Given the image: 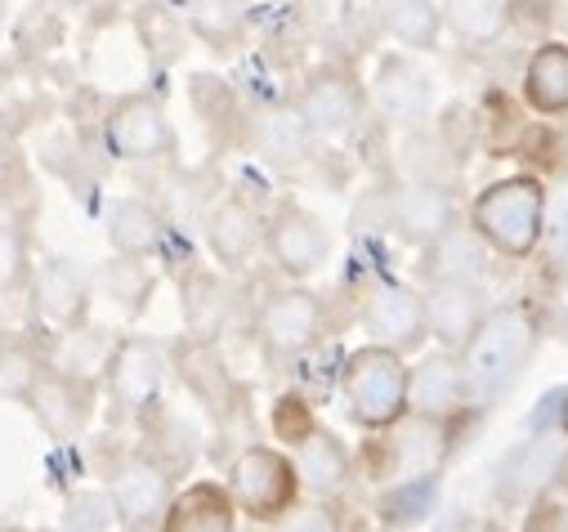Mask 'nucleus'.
<instances>
[{
	"mask_svg": "<svg viewBox=\"0 0 568 532\" xmlns=\"http://www.w3.org/2000/svg\"><path fill=\"white\" fill-rule=\"evenodd\" d=\"M537 340H541V327L528 305L510 300L484 314L479 331L457 354L466 371V389H470V408H493L501 393L515 389V380L528 371L537 354Z\"/></svg>",
	"mask_w": 568,
	"mask_h": 532,
	"instance_id": "f257e3e1",
	"label": "nucleus"
},
{
	"mask_svg": "<svg viewBox=\"0 0 568 532\" xmlns=\"http://www.w3.org/2000/svg\"><path fill=\"white\" fill-rule=\"evenodd\" d=\"M470 233L501 259H532L546 233V184L532 171L493 180L488 188L475 193L470 211H466Z\"/></svg>",
	"mask_w": 568,
	"mask_h": 532,
	"instance_id": "f03ea898",
	"label": "nucleus"
},
{
	"mask_svg": "<svg viewBox=\"0 0 568 532\" xmlns=\"http://www.w3.org/2000/svg\"><path fill=\"white\" fill-rule=\"evenodd\" d=\"M453 434H457L453 421L407 412L389 430H367V439L354 457V474H363L372 488H389V483H407V479H435L457 448Z\"/></svg>",
	"mask_w": 568,
	"mask_h": 532,
	"instance_id": "7ed1b4c3",
	"label": "nucleus"
},
{
	"mask_svg": "<svg viewBox=\"0 0 568 532\" xmlns=\"http://www.w3.org/2000/svg\"><path fill=\"white\" fill-rule=\"evenodd\" d=\"M341 403L358 430H389L407 417V358L385 345H358L341 358Z\"/></svg>",
	"mask_w": 568,
	"mask_h": 532,
	"instance_id": "20e7f679",
	"label": "nucleus"
},
{
	"mask_svg": "<svg viewBox=\"0 0 568 532\" xmlns=\"http://www.w3.org/2000/svg\"><path fill=\"white\" fill-rule=\"evenodd\" d=\"M237 514H246L251 523H282L296 505H301V470L296 457H287L282 448L268 443H251L229 461V479H224Z\"/></svg>",
	"mask_w": 568,
	"mask_h": 532,
	"instance_id": "39448f33",
	"label": "nucleus"
},
{
	"mask_svg": "<svg viewBox=\"0 0 568 532\" xmlns=\"http://www.w3.org/2000/svg\"><path fill=\"white\" fill-rule=\"evenodd\" d=\"M323 331H327V305L305 283L268 291L260 314H255V340H260V349H264V358L273 367L314 354Z\"/></svg>",
	"mask_w": 568,
	"mask_h": 532,
	"instance_id": "423d86ee",
	"label": "nucleus"
},
{
	"mask_svg": "<svg viewBox=\"0 0 568 532\" xmlns=\"http://www.w3.org/2000/svg\"><path fill=\"white\" fill-rule=\"evenodd\" d=\"M171 497H175V470L158 452H130L112 466L108 501L121 532H158Z\"/></svg>",
	"mask_w": 568,
	"mask_h": 532,
	"instance_id": "0eeeda50",
	"label": "nucleus"
},
{
	"mask_svg": "<svg viewBox=\"0 0 568 532\" xmlns=\"http://www.w3.org/2000/svg\"><path fill=\"white\" fill-rule=\"evenodd\" d=\"M367 85L354 76V68L341 63H318L305 72L301 90H296V116L310 125V135L318 140H341L349 130H358V121L367 116Z\"/></svg>",
	"mask_w": 568,
	"mask_h": 532,
	"instance_id": "6e6552de",
	"label": "nucleus"
},
{
	"mask_svg": "<svg viewBox=\"0 0 568 532\" xmlns=\"http://www.w3.org/2000/svg\"><path fill=\"white\" fill-rule=\"evenodd\" d=\"M332 250H336V237H332V228L314 211H305L296 202H282L268 215L264 255L273 259V269L287 283H310L314 274H323Z\"/></svg>",
	"mask_w": 568,
	"mask_h": 532,
	"instance_id": "1a4fd4ad",
	"label": "nucleus"
},
{
	"mask_svg": "<svg viewBox=\"0 0 568 532\" xmlns=\"http://www.w3.org/2000/svg\"><path fill=\"white\" fill-rule=\"evenodd\" d=\"M166 371H171V349L162 340H149V336L116 340L112 358H108V371H103L116 417H149L158 408Z\"/></svg>",
	"mask_w": 568,
	"mask_h": 532,
	"instance_id": "9d476101",
	"label": "nucleus"
},
{
	"mask_svg": "<svg viewBox=\"0 0 568 532\" xmlns=\"http://www.w3.org/2000/svg\"><path fill=\"white\" fill-rule=\"evenodd\" d=\"M103 144L116 162H162L175 153V130L153 94H121L103 116Z\"/></svg>",
	"mask_w": 568,
	"mask_h": 532,
	"instance_id": "9b49d317",
	"label": "nucleus"
},
{
	"mask_svg": "<svg viewBox=\"0 0 568 532\" xmlns=\"http://www.w3.org/2000/svg\"><path fill=\"white\" fill-rule=\"evenodd\" d=\"M358 323L367 331L372 345H385L403 358L420 354L430 345V327H425V300L420 291L412 287H398V283H376L367 296H363V309H358Z\"/></svg>",
	"mask_w": 568,
	"mask_h": 532,
	"instance_id": "f8f14e48",
	"label": "nucleus"
},
{
	"mask_svg": "<svg viewBox=\"0 0 568 532\" xmlns=\"http://www.w3.org/2000/svg\"><path fill=\"white\" fill-rule=\"evenodd\" d=\"M367 99L376 103V112L394 130H403V135L425 130V125H430V116H435V85L407 54H381L376 59Z\"/></svg>",
	"mask_w": 568,
	"mask_h": 532,
	"instance_id": "ddd939ff",
	"label": "nucleus"
},
{
	"mask_svg": "<svg viewBox=\"0 0 568 532\" xmlns=\"http://www.w3.org/2000/svg\"><path fill=\"white\" fill-rule=\"evenodd\" d=\"M457 224V202L448 184L403 180L385 193V228L407 246H430Z\"/></svg>",
	"mask_w": 568,
	"mask_h": 532,
	"instance_id": "4468645a",
	"label": "nucleus"
},
{
	"mask_svg": "<svg viewBox=\"0 0 568 532\" xmlns=\"http://www.w3.org/2000/svg\"><path fill=\"white\" fill-rule=\"evenodd\" d=\"M407 412L435 421H457L462 412H470V389L457 354L430 349L407 362Z\"/></svg>",
	"mask_w": 568,
	"mask_h": 532,
	"instance_id": "2eb2a0df",
	"label": "nucleus"
},
{
	"mask_svg": "<svg viewBox=\"0 0 568 532\" xmlns=\"http://www.w3.org/2000/svg\"><path fill=\"white\" fill-rule=\"evenodd\" d=\"M420 300H425V327H430L435 349H448V354H462L470 345V336L479 331L484 314H488L484 287L479 283H457V278L430 283L420 291Z\"/></svg>",
	"mask_w": 568,
	"mask_h": 532,
	"instance_id": "dca6fc26",
	"label": "nucleus"
},
{
	"mask_svg": "<svg viewBox=\"0 0 568 532\" xmlns=\"http://www.w3.org/2000/svg\"><path fill=\"white\" fill-rule=\"evenodd\" d=\"M264 228L268 219L237 193L220 197L211 211H206V246L215 255V264L224 274H246L255 255L264 250Z\"/></svg>",
	"mask_w": 568,
	"mask_h": 532,
	"instance_id": "f3484780",
	"label": "nucleus"
},
{
	"mask_svg": "<svg viewBox=\"0 0 568 532\" xmlns=\"http://www.w3.org/2000/svg\"><path fill=\"white\" fill-rule=\"evenodd\" d=\"M28 408L41 421L45 434L77 439L94 417V380H81V376L45 367L41 380L32 385V393H28Z\"/></svg>",
	"mask_w": 568,
	"mask_h": 532,
	"instance_id": "a211bd4d",
	"label": "nucleus"
},
{
	"mask_svg": "<svg viewBox=\"0 0 568 532\" xmlns=\"http://www.w3.org/2000/svg\"><path fill=\"white\" fill-rule=\"evenodd\" d=\"M171 367H175V376L184 380V389L197 398V403H202L211 417H229V412L237 408V393H242V389H237L233 371L224 367L215 340H193V336H184L180 345H171Z\"/></svg>",
	"mask_w": 568,
	"mask_h": 532,
	"instance_id": "6ab92c4d",
	"label": "nucleus"
},
{
	"mask_svg": "<svg viewBox=\"0 0 568 532\" xmlns=\"http://www.w3.org/2000/svg\"><path fill=\"white\" fill-rule=\"evenodd\" d=\"M90 296H94L90 274L81 269L77 259L50 255V259L37 264V274H32V300H37V314H41L45 323H54L59 331L85 323Z\"/></svg>",
	"mask_w": 568,
	"mask_h": 532,
	"instance_id": "aec40b11",
	"label": "nucleus"
},
{
	"mask_svg": "<svg viewBox=\"0 0 568 532\" xmlns=\"http://www.w3.org/2000/svg\"><path fill=\"white\" fill-rule=\"evenodd\" d=\"M296 470H301V492H310L314 501H336L354 483L349 448L332 430H323V426L296 448Z\"/></svg>",
	"mask_w": 568,
	"mask_h": 532,
	"instance_id": "412c9836",
	"label": "nucleus"
},
{
	"mask_svg": "<svg viewBox=\"0 0 568 532\" xmlns=\"http://www.w3.org/2000/svg\"><path fill=\"white\" fill-rule=\"evenodd\" d=\"M158 532H237V505L224 483L202 479L171 497Z\"/></svg>",
	"mask_w": 568,
	"mask_h": 532,
	"instance_id": "4be33fe9",
	"label": "nucleus"
},
{
	"mask_svg": "<svg viewBox=\"0 0 568 532\" xmlns=\"http://www.w3.org/2000/svg\"><path fill=\"white\" fill-rule=\"evenodd\" d=\"M524 103L537 116H568V41L546 37L524 63Z\"/></svg>",
	"mask_w": 568,
	"mask_h": 532,
	"instance_id": "5701e85b",
	"label": "nucleus"
},
{
	"mask_svg": "<svg viewBox=\"0 0 568 532\" xmlns=\"http://www.w3.org/2000/svg\"><path fill=\"white\" fill-rule=\"evenodd\" d=\"M372 28L403 50H439L444 19H439V0H367Z\"/></svg>",
	"mask_w": 568,
	"mask_h": 532,
	"instance_id": "b1692460",
	"label": "nucleus"
},
{
	"mask_svg": "<svg viewBox=\"0 0 568 532\" xmlns=\"http://www.w3.org/2000/svg\"><path fill=\"white\" fill-rule=\"evenodd\" d=\"M108 242L116 255L149 259L166 242V215L144 197H116L108 211Z\"/></svg>",
	"mask_w": 568,
	"mask_h": 532,
	"instance_id": "393cba45",
	"label": "nucleus"
},
{
	"mask_svg": "<svg viewBox=\"0 0 568 532\" xmlns=\"http://www.w3.org/2000/svg\"><path fill=\"white\" fill-rule=\"evenodd\" d=\"M233 305L237 300H233L229 278L206 274V269H193L184 278V323L193 340H220V331L233 318Z\"/></svg>",
	"mask_w": 568,
	"mask_h": 532,
	"instance_id": "a878e982",
	"label": "nucleus"
},
{
	"mask_svg": "<svg viewBox=\"0 0 568 532\" xmlns=\"http://www.w3.org/2000/svg\"><path fill=\"white\" fill-rule=\"evenodd\" d=\"M246 140H251V149H255L268 166H296V162L310 153V144H314L310 125L296 116V108L260 112V116L251 121V130H246Z\"/></svg>",
	"mask_w": 568,
	"mask_h": 532,
	"instance_id": "bb28decb",
	"label": "nucleus"
},
{
	"mask_svg": "<svg viewBox=\"0 0 568 532\" xmlns=\"http://www.w3.org/2000/svg\"><path fill=\"white\" fill-rule=\"evenodd\" d=\"M430 259H425V278L439 283V278H457V283H479L484 287V269H488V246L470 233V224H453L439 242L425 246Z\"/></svg>",
	"mask_w": 568,
	"mask_h": 532,
	"instance_id": "cd10ccee",
	"label": "nucleus"
},
{
	"mask_svg": "<svg viewBox=\"0 0 568 532\" xmlns=\"http://www.w3.org/2000/svg\"><path fill=\"white\" fill-rule=\"evenodd\" d=\"M108 358H112V340L99 331V327H63L59 331V345H54V358L45 367L54 371H68V376H81V380H99L108 371Z\"/></svg>",
	"mask_w": 568,
	"mask_h": 532,
	"instance_id": "c85d7f7f",
	"label": "nucleus"
},
{
	"mask_svg": "<svg viewBox=\"0 0 568 532\" xmlns=\"http://www.w3.org/2000/svg\"><path fill=\"white\" fill-rule=\"evenodd\" d=\"M444 32L466 45H488L506 32V0H439Z\"/></svg>",
	"mask_w": 568,
	"mask_h": 532,
	"instance_id": "c756f323",
	"label": "nucleus"
},
{
	"mask_svg": "<svg viewBox=\"0 0 568 532\" xmlns=\"http://www.w3.org/2000/svg\"><path fill=\"white\" fill-rule=\"evenodd\" d=\"M246 0H189V28L211 50H233L246 37Z\"/></svg>",
	"mask_w": 568,
	"mask_h": 532,
	"instance_id": "7c9ffc66",
	"label": "nucleus"
},
{
	"mask_svg": "<svg viewBox=\"0 0 568 532\" xmlns=\"http://www.w3.org/2000/svg\"><path fill=\"white\" fill-rule=\"evenodd\" d=\"M268 430L282 448H301L314 430H318V412H314V398L301 393V389H287V393H277L273 398V408H268Z\"/></svg>",
	"mask_w": 568,
	"mask_h": 532,
	"instance_id": "2f4dec72",
	"label": "nucleus"
},
{
	"mask_svg": "<svg viewBox=\"0 0 568 532\" xmlns=\"http://www.w3.org/2000/svg\"><path fill=\"white\" fill-rule=\"evenodd\" d=\"M435 488H439V474L435 479H407V483H389L381 488V501H376V514L389 523V528H403L420 514H430L435 505Z\"/></svg>",
	"mask_w": 568,
	"mask_h": 532,
	"instance_id": "473e14b6",
	"label": "nucleus"
},
{
	"mask_svg": "<svg viewBox=\"0 0 568 532\" xmlns=\"http://www.w3.org/2000/svg\"><path fill=\"white\" fill-rule=\"evenodd\" d=\"M41 371H45V362H41L37 349H28V345H6L0 349V393L6 398H23L28 403V393L41 380Z\"/></svg>",
	"mask_w": 568,
	"mask_h": 532,
	"instance_id": "72a5a7b5",
	"label": "nucleus"
},
{
	"mask_svg": "<svg viewBox=\"0 0 568 532\" xmlns=\"http://www.w3.org/2000/svg\"><path fill=\"white\" fill-rule=\"evenodd\" d=\"M103 287H108V296H112L116 305L139 309V305H144V296L153 291V278L144 274V259L116 255V259L108 264V269H103Z\"/></svg>",
	"mask_w": 568,
	"mask_h": 532,
	"instance_id": "f704fd0d",
	"label": "nucleus"
},
{
	"mask_svg": "<svg viewBox=\"0 0 568 532\" xmlns=\"http://www.w3.org/2000/svg\"><path fill=\"white\" fill-rule=\"evenodd\" d=\"M555 10L559 0H506V28L546 41V32L555 28Z\"/></svg>",
	"mask_w": 568,
	"mask_h": 532,
	"instance_id": "c9c22d12",
	"label": "nucleus"
},
{
	"mask_svg": "<svg viewBox=\"0 0 568 532\" xmlns=\"http://www.w3.org/2000/svg\"><path fill=\"white\" fill-rule=\"evenodd\" d=\"M277 532H349V528H345L336 501H314V505H296L277 523Z\"/></svg>",
	"mask_w": 568,
	"mask_h": 532,
	"instance_id": "e433bc0d",
	"label": "nucleus"
},
{
	"mask_svg": "<svg viewBox=\"0 0 568 532\" xmlns=\"http://www.w3.org/2000/svg\"><path fill=\"white\" fill-rule=\"evenodd\" d=\"M108 519H116L108 497H99V492H77V497L68 501V523H63V532H103Z\"/></svg>",
	"mask_w": 568,
	"mask_h": 532,
	"instance_id": "4c0bfd02",
	"label": "nucleus"
},
{
	"mask_svg": "<svg viewBox=\"0 0 568 532\" xmlns=\"http://www.w3.org/2000/svg\"><path fill=\"white\" fill-rule=\"evenodd\" d=\"M519 532H568V497H559V492L532 497Z\"/></svg>",
	"mask_w": 568,
	"mask_h": 532,
	"instance_id": "58836bf2",
	"label": "nucleus"
},
{
	"mask_svg": "<svg viewBox=\"0 0 568 532\" xmlns=\"http://www.w3.org/2000/svg\"><path fill=\"white\" fill-rule=\"evenodd\" d=\"M23 274V237L14 224H0V287H14Z\"/></svg>",
	"mask_w": 568,
	"mask_h": 532,
	"instance_id": "ea45409f",
	"label": "nucleus"
},
{
	"mask_svg": "<svg viewBox=\"0 0 568 532\" xmlns=\"http://www.w3.org/2000/svg\"><path fill=\"white\" fill-rule=\"evenodd\" d=\"M550 492L568 497V452H564V461H559V470H555V479H550Z\"/></svg>",
	"mask_w": 568,
	"mask_h": 532,
	"instance_id": "a19ab883",
	"label": "nucleus"
},
{
	"mask_svg": "<svg viewBox=\"0 0 568 532\" xmlns=\"http://www.w3.org/2000/svg\"><path fill=\"white\" fill-rule=\"evenodd\" d=\"M559 434H564V443H568V398H564V408H559Z\"/></svg>",
	"mask_w": 568,
	"mask_h": 532,
	"instance_id": "79ce46f5",
	"label": "nucleus"
},
{
	"mask_svg": "<svg viewBox=\"0 0 568 532\" xmlns=\"http://www.w3.org/2000/svg\"><path fill=\"white\" fill-rule=\"evenodd\" d=\"M479 532H510V528H501V523H484Z\"/></svg>",
	"mask_w": 568,
	"mask_h": 532,
	"instance_id": "37998d69",
	"label": "nucleus"
},
{
	"mask_svg": "<svg viewBox=\"0 0 568 532\" xmlns=\"http://www.w3.org/2000/svg\"><path fill=\"white\" fill-rule=\"evenodd\" d=\"M6 10H10V6H6V0H0V23H6Z\"/></svg>",
	"mask_w": 568,
	"mask_h": 532,
	"instance_id": "c03bdc74",
	"label": "nucleus"
},
{
	"mask_svg": "<svg viewBox=\"0 0 568 532\" xmlns=\"http://www.w3.org/2000/svg\"><path fill=\"white\" fill-rule=\"evenodd\" d=\"M0 532H14V528H0Z\"/></svg>",
	"mask_w": 568,
	"mask_h": 532,
	"instance_id": "a18cd8bd",
	"label": "nucleus"
}]
</instances>
